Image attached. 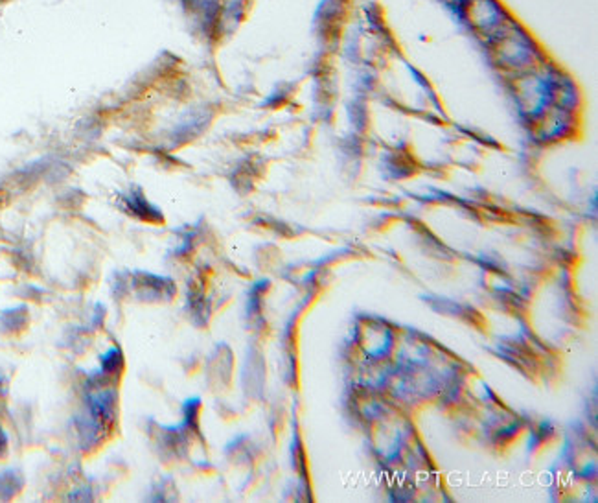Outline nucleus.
Here are the masks:
<instances>
[{"instance_id": "1", "label": "nucleus", "mask_w": 598, "mask_h": 503, "mask_svg": "<svg viewBox=\"0 0 598 503\" xmlns=\"http://www.w3.org/2000/svg\"><path fill=\"white\" fill-rule=\"evenodd\" d=\"M6 447V435L0 431V449H5Z\"/></svg>"}]
</instances>
